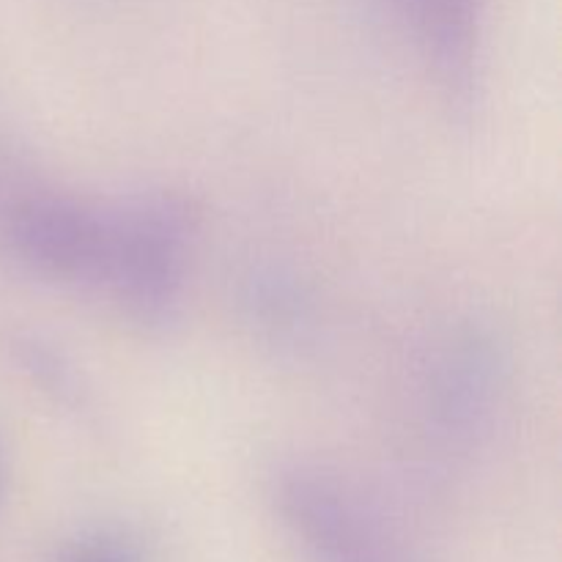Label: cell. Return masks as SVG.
<instances>
[{
	"label": "cell",
	"instance_id": "1",
	"mask_svg": "<svg viewBox=\"0 0 562 562\" xmlns=\"http://www.w3.org/2000/svg\"><path fill=\"white\" fill-rule=\"evenodd\" d=\"M198 241L192 201L168 187H146L108 203V245L97 289L143 333L181 322Z\"/></svg>",
	"mask_w": 562,
	"mask_h": 562
},
{
	"label": "cell",
	"instance_id": "2",
	"mask_svg": "<svg viewBox=\"0 0 562 562\" xmlns=\"http://www.w3.org/2000/svg\"><path fill=\"white\" fill-rule=\"evenodd\" d=\"M267 494L280 527L307 562H420L382 510L333 467L278 461Z\"/></svg>",
	"mask_w": 562,
	"mask_h": 562
},
{
	"label": "cell",
	"instance_id": "3",
	"mask_svg": "<svg viewBox=\"0 0 562 562\" xmlns=\"http://www.w3.org/2000/svg\"><path fill=\"white\" fill-rule=\"evenodd\" d=\"M508 387V349L488 324L445 329L428 351L417 393L426 439L448 456H470L497 431Z\"/></svg>",
	"mask_w": 562,
	"mask_h": 562
},
{
	"label": "cell",
	"instance_id": "4",
	"mask_svg": "<svg viewBox=\"0 0 562 562\" xmlns=\"http://www.w3.org/2000/svg\"><path fill=\"white\" fill-rule=\"evenodd\" d=\"M108 245V203L42 181L0 192V252L27 278L97 289Z\"/></svg>",
	"mask_w": 562,
	"mask_h": 562
},
{
	"label": "cell",
	"instance_id": "5",
	"mask_svg": "<svg viewBox=\"0 0 562 562\" xmlns=\"http://www.w3.org/2000/svg\"><path fill=\"white\" fill-rule=\"evenodd\" d=\"M236 305L256 344L283 360L316 349L322 305L311 280L283 258H258L236 283Z\"/></svg>",
	"mask_w": 562,
	"mask_h": 562
},
{
	"label": "cell",
	"instance_id": "6",
	"mask_svg": "<svg viewBox=\"0 0 562 562\" xmlns=\"http://www.w3.org/2000/svg\"><path fill=\"white\" fill-rule=\"evenodd\" d=\"M423 58L459 115H470L483 82V20L486 0H401Z\"/></svg>",
	"mask_w": 562,
	"mask_h": 562
},
{
	"label": "cell",
	"instance_id": "7",
	"mask_svg": "<svg viewBox=\"0 0 562 562\" xmlns=\"http://www.w3.org/2000/svg\"><path fill=\"white\" fill-rule=\"evenodd\" d=\"M11 360L22 371V376L64 415L77 417V420H91L93 409V390L88 384L86 373L77 368V362L60 349L53 340L42 335H14L9 344Z\"/></svg>",
	"mask_w": 562,
	"mask_h": 562
},
{
	"label": "cell",
	"instance_id": "8",
	"mask_svg": "<svg viewBox=\"0 0 562 562\" xmlns=\"http://www.w3.org/2000/svg\"><path fill=\"white\" fill-rule=\"evenodd\" d=\"M47 562H154V554L135 532L102 527L66 541Z\"/></svg>",
	"mask_w": 562,
	"mask_h": 562
},
{
	"label": "cell",
	"instance_id": "9",
	"mask_svg": "<svg viewBox=\"0 0 562 562\" xmlns=\"http://www.w3.org/2000/svg\"><path fill=\"white\" fill-rule=\"evenodd\" d=\"M5 483H9V464H5V450H3V439H0V503H3Z\"/></svg>",
	"mask_w": 562,
	"mask_h": 562
}]
</instances>
